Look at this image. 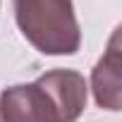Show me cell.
I'll use <instances>...</instances> for the list:
<instances>
[{
	"mask_svg": "<svg viewBox=\"0 0 122 122\" xmlns=\"http://www.w3.org/2000/svg\"><path fill=\"white\" fill-rule=\"evenodd\" d=\"M22 36L43 55H74L81 29L72 0H12Z\"/></svg>",
	"mask_w": 122,
	"mask_h": 122,
	"instance_id": "2",
	"label": "cell"
},
{
	"mask_svg": "<svg viewBox=\"0 0 122 122\" xmlns=\"http://www.w3.org/2000/svg\"><path fill=\"white\" fill-rule=\"evenodd\" d=\"M91 91L96 105L110 112L122 108V77H120V29L112 31L103 57L91 70Z\"/></svg>",
	"mask_w": 122,
	"mask_h": 122,
	"instance_id": "3",
	"label": "cell"
},
{
	"mask_svg": "<svg viewBox=\"0 0 122 122\" xmlns=\"http://www.w3.org/2000/svg\"><path fill=\"white\" fill-rule=\"evenodd\" d=\"M0 122H3V115H0Z\"/></svg>",
	"mask_w": 122,
	"mask_h": 122,
	"instance_id": "4",
	"label": "cell"
},
{
	"mask_svg": "<svg viewBox=\"0 0 122 122\" xmlns=\"http://www.w3.org/2000/svg\"><path fill=\"white\" fill-rule=\"evenodd\" d=\"M89 84L77 70H50L31 84L0 93L3 122H77L86 108Z\"/></svg>",
	"mask_w": 122,
	"mask_h": 122,
	"instance_id": "1",
	"label": "cell"
}]
</instances>
